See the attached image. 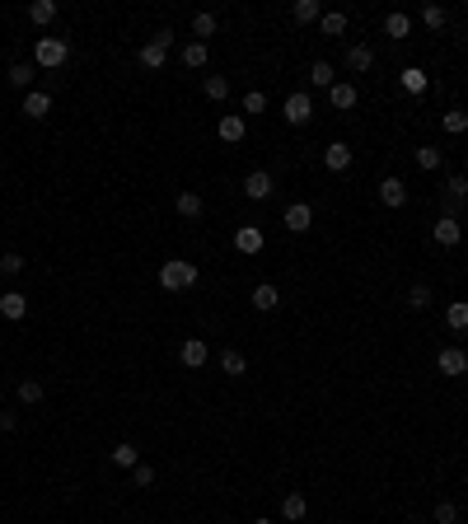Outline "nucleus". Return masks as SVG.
<instances>
[{
  "instance_id": "obj_1",
  "label": "nucleus",
  "mask_w": 468,
  "mask_h": 524,
  "mask_svg": "<svg viewBox=\"0 0 468 524\" xmlns=\"http://www.w3.org/2000/svg\"><path fill=\"white\" fill-rule=\"evenodd\" d=\"M159 286L164 290H188V286H197V262H183V257H169L164 267H159Z\"/></svg>"
},
{
  "instance_id": "obj_2",
  "label": "nucleus",
  "mask_w": 468,
  "mask_h": 524,
  "mask_svg": "<svg viewBox=\"0 0 468 524\" xmlns=\"http://www.w3.org/2000/svg\"><path fill=\"white\" fill-rule=\"evenodd\" d=\"M66 56H70L66 38H43V43L33 47V61H38V66H47V70H52V66H66Z\"/></svg>"
},
{
  "instance_id": "obj_3",
  "label": "nucleus",
  "mask_w": 468,
  "mask_h": 524,
  "mask_svg": "<svg viewBox=\"0 0 468 524\" xmlns=\"http://www.w3.org/2000/svg\"><path fill=\"white\" fill-rule=\"evenodd\" d=\"M169 43H174V33H169V28H159L155 43L141 47V66H145V70H159V66H164V56H169Z\"/></svg>"
},
{
  "instance_id": "obj_4",
  "label": "nucleus",
  "mask_w": 468,
  "mask_h": 524,
  "mask_svg": "<svg viewBox=\"0 0 468 524\" xmlns=\"http://www.w3.org/2000/svg\"><path fill=\"white\" fill-rule=\"evenodd\" d=\"M435 365H440V375L459 380V375H468V351H464V346H445V351L435 356Z\"/></svg>"
},
{
  "instance_id": "obj_5",
  "label": "nucleus",
  "mask_w": 468,
  "mask_h": 524,
  "mask_svg": "<svg viewBox=\"0 0 468 524\" xmlns=\"http://www.w3.org/2000/svg\"><path fill=\"white\" fill-rule=\"evenodd\" d=\"M281 117H286L290 127H304L314 117V99H309V94H290L286 108H281Z\"/></svg>"
},
{
  "instance_id": "obj_6",
  "label": "nucleus",
  "mask_w": 468,
  "mask_h": 524,
  "mask_svg": "<svg viewBox=\"0 0 468 524\" xmlns=\"http://www.w3.org/2000/svg\"><path fill=\"white\" fill-rule=\"evenodd\" d=\"M281 220H286V230H290V235H304V230L314 225V206H309V201H290Z\"/></svg>"
},
{
  "instance_id": "obj_7",
  "label": "nucleus",
  "mask_w": 468,
  "mask_h": 524,
  "mask_svg": "<svg viewBox=\"0 0 468 524\" xmlns=\"http://www.w3.org/2000/svg\"><path fill=\"white\" fill-rule=\"evenodd\" d=\"M206 356H211V351H206V342H201V337H188V342L179 346V360H183L188 370H201V365H206Z\"/></svg>"
},
{
  "instance_id": "obj_8",
  "label": "nucleus",
  "mask_w": 468,
  "mask_h": 524,
  "mask_svg": "<svg viewBox=\"0 0 468 524\" xmlns=\"http://www.w3.org/2000/svg\"><path fill=\"white\" fill-rule=\"evenodd\" d=\"M23 314H28V295H19V290H5V295H0V319L19 324Z\"/></svg>"
},
{
  "instance_id": "obj_9",
  "label": "nucleus",
  "mask_w": 468,
  "mask_h": 524,
  "mask_svg": "<svg viewBox=\"0 0 468 524\" xmlns=\"http://www.w3.org/2000/svg\"><path fill=\"white\" fill-rule=\"evenodd\" d=\"M234 248H239V253H262V230H257V225H239V230H234Z\"/></svg>"
},
{
  "instance_id": "obj_10",
  "label": "nucleus",
  "mask_w": 468,
  "mask_h": 524,
  "mask_svg": "<svg viewBox=\"0 0 468 524\" xmlns=\"http://www.w3.org/2000/svg\"><path fill=\"white\" fill-rule=\"evenodd\" d=\"M431 235H435V244H440V248H454L459 239H464V230H459V220H454V215H440Z\"/></svg>"
},
{
  "instance_id": "obj_11",
  "label": "nucleus",
  "mask_w": 468,
  "mask_h": 524,
  "mask_svg": "<svg viewBox=\"0 0 468 524\" xmlns=\"http://www.w3.org/2000/svg\"><path fill=\"white\" fill-rule=\"evenodd\" d=\"M244 192H248L253 201H267V197H272V173H267V169H253V173L244 178Z\"/></svg>"
},
{
  "instance_id": "obj_12",
  "label": "nucleus",
  "mask_w": 468,
  "mask_h": 524,
  "mask_svg": "<svg viewBox=\"0 0 468 524\" xmlns=\"http://www.w3.org/2000/svg\"><path fill=\"white\" fill-rule=\"evenodd\" d=\"M379 201H384V206H393V211H398V206H408V188H403V178H384V183H379Z\"/></svg>"
},
{
  "instance_id": "obj_13",
  "label": "nucleus",
  "mask_w": 468,
  "mask_h": 524,
  "mask_svg": "<svg viewBox=\"0 0 468 524\" xmlns=\"http://www.w3.org/2000/svg\"><path fill=\"white\" fill-rule=\"evenodd\" d=\"M216 132H220V141H230V145H239L248 136V122L244 117H239V112H230V117H220V127H216Z\"/></svg>"
},
{
  "instance_id": "obj_14",
  "label": "nucleus",
  "mask_w": 468,
  "mask_h": 524,
  "mask_svg": "<svg viewBox=\"0 0 468 524\" xmlns=\"http://www.w3.org/2000/svg\"><path fill=\"white\" fill-rule=\"evenodd\" d=\"M324 164L333 169V173H346V169H351V150H346V141H333L324 150Z\"/></svg>"
},
{
  "instance_id": "obj_15",
  "label": "nucleus",
  "mask_w": 468,
  "mask_h": 524,
  "mask_svg": "<svg viewBox=\"0 0 468 524\" xmlns=\"http://www.w3.org/2000/svg\"><path fill=\"white\" fill-rule=\"evenodd\" d=\"M281 304V295H277V286L272 281H262V286H253V309H262V314H272Z\"/></svg>"
},
{
  "instance_id": "obj_16",
  "label": "nucleus",
  "mask_w": 468,
  "mask_h": 524,
  "mask_svg": "<svg viewBox=\"0 0 468 524\" xmlns=\"http://www.w3.org/2000/svg\"><path fill=\"white\" fill-rule=\"evenodd\" d=\"M328 99H333V108L351 112V108H356V85H342V80H337L333 90H328Z\"/></svg>"
},
{
  "instance_id": "obj_17",
  "label": "nucleus",
  "mask_w": 468,
  "mask_h": 524,
  "mask_svg": "<svg viewBox=\"0 0 468 524\" xmlns=\"http://www.w3.org/2000/svg\"><path fill=\"white\" fill-rule=\"evenodd\" d=\"M23 112H28V117H47V112H52V99H47L43 90H28L23 94Z\"/></svg>"
},
{
  "instance_id": "obj_18",
  "label": "nucleus",
  "mask_w": 468,
  "mask_h": 524,
  "mask_svg": "<svg viewBox=\"0 0 468 524\" xmlns=\"http://www.w3.org/2000/svg\"><path fill=\"white\" fill-rule=\"evenodd\" d=\"M445 324L454 328V333H468V300H454L445 309Z\"/></svg>"
},
{
  "instance_id": "obj_19",
  "label": "nucleus",
  "mask_w": 468,
  "mask_h": 524,
  "mask_svg": "<svg viewBox=\"0 0 468 524\" xmlns=\"http://www.w3.org/2000/svg\"><path fill=\"white\" fill-rule=\"evenodd\" d=\"M281 515H286V520H304V515H309V501H304L300 491H290L286 501H281Z\"/></svg>"
},
{
  "instance_id": "obj_20",
  "label": "nucleus",
  "mask_w": 468,
  "mask_h": 524,
  "mask_svg": "<svg viewBox=\"0 0 468 524\" xmlns=\"http://www.w3.org/2000/svg\"><path fill=\"white\" fill-rule=\"evenodd\" d=\"M370 61H375V52H370L366 43L346 47V66H351V70H370Z\"/></svg>"
},
{
  "instance_id": "obj_21",
  "label": "nucleus",
  "mask_w": 468,
  "mask_h": 524,
  "mask_svg": "<svg viewBox=\"0 0 468 524\" xmlns=\"http://www.w3.org/2000/svg\"><path fill=\"white\" fill-rule=\"evenodd\" d=\"M309 85H319V90H333V85H337L333 66H328V61H314V66H309Z\"/></svg>"
},
{
  "instance_id": "obj_22",
  "label": "nucleus",
  "mask_w": 468,
  "mask_h": 524,
  "mask_svg": "<svg viewBox=\"0 0 468 524\" xmlns=\"http://www.w3.org/2000/svg\"><path fill=\"white\" fill-rule=\"evenodd\" d=\"M426 85H431V80H426L422 66H408V70H403V90H408V94H426Z\"/></svg>"
},
{
  "instance_id": "obj_23",
  "label": "nucleus",
  "mask_w": 468,
  "mask_h": 524,
  "mask_svg": "<svg viewBox=\"0 0 468 524\" xmlns=\"http://www.w3.org/2000/svg\"><path fill=\"white\" fill-rule=\"evenodd\" d=\"M112 464H117V469H136V464H141V454H136V445H127V440H122V445H112Z\"/></svg>"
},
{
  "instance_id": "obj_24",
  "label": "nucleus",
  "mask_w": 468,
  "mask_h": 524,
  "mask_svg": "<svg viewBox=\"0 0 468 524\" xmlns=\"http://www.w3.org/2000/svg\"><path fill=\"white\" fill-rule=\"evenodd\" d=\"M384 33H389V38H408V33H413V19H408V14H398V10H393L389 19H384Z\"/></svg>"
},
{
  "instance_id": "obj_25",
  "label": "nucleus",
  "mask_w": 468,
  "mask_h": 524,
  "mask_svg": "<svg viewBox=\"0 0 468 524\" xmlns=\"http://www.w3.org/2000/svg\"><path fill=\"white\" fill-rule=\"evenodd\" d=\"M206 56H211V52H206V43H188V47H183V66L201 70V66H206Z\"/></svg>"
},
{
  "instance_id": "obj_26",
  "label": "nucleus",
  "mask_w": 468,
  "mask_h": 524,
  "mask_svg": "<svg viewBox=\"0 0 468 524\" xmlns=\"http://www.w3.org/2000/svg\"><path fill=\"white\" fill-rule=\"evenodd\" d=\"M28 19H33V23H52L56 19V0H33V5H28Z\"/></svg>"
},
{
  "instance_id": "obj_27",
  "label": "nucleus",
  "mask_w": 468,
  "mask_h": 524,
  "mask_svg": "<svg viewBox=\"0 0 468 524\" xmlns=\"http://www.w3.org/2000/svg\"><path fill=\"white\" fill-rule=\"evenodd\" d=\"M413 159H417V169H440V159H445V155H440L435 145H417Z\"/></svg>"
},
{
  "instance_id": "obj_28",
  "label": "nucleus",
  "mask_w": 468,
  "mask_h": 524,
  "mask_svg": "<svg viewBox=\"0 0 468 524\" xmlns=\"http://www.w3.org/2000/svg\"><path fill=\"white\" fill-rule=\"evenodd\" d=\"M290 14H295V19H300V23H314V19H324V10H319V0H295V10H290Z\"/></svg>"
},
{
  "instance_id": "obj_29",
  "label": "nucleus",
  "mask_w": 468,
  "mask_h": 524,
  "mask_svg": "<svg viewBox=\"0 0 468 524\" xmlns=\"http://www.w3.org/2000/svg\"><path fill=\"white\" fill-rule=\"evenodd\" d=\"M192 33H197V43H201V38H211V33H216V14H211V10L192 14Z\"/></svg>"
},
{
  "instance_id": "obj_30",
  "label": "nucleus",
  "mask_w": 468,
  "mask_h": 524,
  "mask_svg": "<svg viewBox=\"0 0 468 524\" xmlns=\"http://www.w3.org/2000/svg\"><path fill=\"white\" fill-rule=\"evenodd\" d=\"M468 197V178L464 173H454V178L445 183V206H454V201H464Z\"/></svg>"
},
{
  "instance_id": "obj_31",
  "label": "nucleus",
  "mask_w": 468,
  "mask_h": 524,
  "mask_svg": "<svg viewBox=\"0 0 468 524\" xmlns=\"http://www.w3.org/2000/svg\"><path fill=\"white\" fill-rule=\"evenodd\" d=\"M440 127H445L450 136H464V132H468V112H459V108L445 112V117H440Z\"/></svg>"
},
{
  "instance_id": "obj_32",
  "label": "nucleus",
  "mask_w": 468,
  "mask_h": 524,
  "mask_svg": "<svg viewBox=\"0 0 468 524\" xmlns=\"http://www.w3.org/2000/svg\"><path fill=\"white\" fill-rule=\"evenodd\" d=\"M445 19H450L445 5H426V10H422V23H426V28H445Z\"/></svg>"
},
{
  "instance_id": "obj_33",
  "label": "nucleus",
  "mask_w": 468,
  "mask_h": 524,
  "mask_svg": "<svg viewBox=\"0 0 468 524\" xmlns=\"http://www.w3.org/2000/svg\"><path fill=\"white\" fill-rule=\"evenodd\" d=\"M220 370H225V375H244V370H248V360L239 356V351H225V356H220Z\"/></svg>"
},
{
  "instance_id": "obj_34",
  "label": "nucleus",
  "mask_w": 468,
  "mask_h": 524,
  "mask_svg": "<svg viewBox=\"0 0 468 524\" xmlns=\"http://www.w3.org/2000/svg\"><path fill=\"white\" fill-rule=\"evenodd\" d=\"M179 215H201V197H197V192H179Z\"/></svg>"
},
{
  "instance_id": "obj_35",
  "label": "nucleus",
  "mask_w": 468,
  "mask_h": 524,
  "mask_svg": "<svg viewBox=\"0 0 468 524\" xmlns=\"http://www.w3.org/2000/svg\"><path fill=\"white\" fill-rule=\"evenodd\" d=\"M10 85L14 90H28L33 85V66H10Z\"/></svg>"
},
{
  "instance_id": "obj_36",
  "label": "nucleus",
  "mask_w": 468,
  "mask_h": 524,
  "mask_svg": "<svg viewBox=\"0 0 468 524\" xmlns=\"http://www.w3.org/2000/svg\"><path fill=\"white\" fill-rule=\"evenodd\" d=\"M230 94V80L225 75H206V99H225Z\"/></svg>"
},
{
  "instance_id": "obj_37",
  "label": "nucleus",
  "mask_w": 468,
  "mask_h": 524,
  "mask_svg": "<svg viewBox=\"0 0 468 524\" xmlns=\"http://www.w3.org/2000/svg\"><path fill=\"white\" fill-rule=\"evenodd\" d=\"M342 28H346V14H342V10L324 14V33H328V38H337V33H342Z\"/></svg>"
},
{
  "instance_id": "obj_38",
  "label": "nucleus",
  "mask_w": 468,
  "mask_h": 524,
  "mask_svg": "<svg viewBox=\"0 0 468 524\" xmlns=\"http://www.w3.org/2000/svg\"><path fill=\"white\" fill-rule=\"evenodd\" d=\"M19 402H43V384H38V380H23L19 384Z\"/></svg>"
},
{
  "instance_id": "obj_39",
  "label": "nucleus",
  "mask_w": 468,
  "mask_h": 524,
  "mask_svg": "<svg viewBox=\"0 0 468 524\" xmlns=\"http://www.w3.org/2000/svg\"><path fill=\"white\" fill-rule=\"evenodd\" d=\"M435 524H459V506L454 501H440V506H435Z\"/></svg>"
},
{
  "instance_id": "obj_40",
  "label": "nucleus",
  "mask_w": 468,
  "mask_h": 524,
  "mask_svg": "<svg viewBox=\"0 0 468 524\" xmlns=\"http://www.w3.org/2000/svg\"><path fill=\"white\" fill-rule=\"evenodd\" d=\"M23 267H28V262H23L19 253H5V257H0V272H5V277H19Z\"/></svg>"
},
{
  "instance_id": "obj_41",
  "label": "nucleus",
  "mask_w": 468,
  "mask_h": 524,
  "mask_svg": "<svg viewBox=\"0 0 468 524\" xmlns=\"http://www.w3.org/2000/svg\"><path fill=\"white\" fill-rule=\"evenodd\" d=\"M408 304H413V309H426V304H431V290H426V286H413V290H408Z\"/></svg>"
},
{
  "instance_id": "obj_42",
  "label": "nucleus",
  "mask_w": 468,
  "mask_h": 524,
  "mask_svg": "<svg viewBox=\"0 0 468 524\" xmlns=\"http://www.w3.org/2000/svg\"><path fill=\"white\" fill-rule=\"evenodd\" d=\"M132 482H136V487H150V482H155V469H150V464H136V469H132Z\"/></svg>"
},
{
  "instance_id": "obj_43",
  "label": "nucleus",
  "mask_w": 468,
  "mask_h": 524,
  "mask_svg": "<svg viewBox=\"0 0 468 524\" xmlns=\"http://www.w3.org/2000/svg\"><path fill=\"white\" fill-rule=\"evenodd\" d=\"M262 108H267V94L248 90V94H244V112H262Z\"/></svg>"
},
{
  "instance_id": "obj_44",
  "label": "nucleus",
  "mask_w": 468,
  "mask_h": 524,
  "mask_svg": "<svg viewBox=\"0 0 468 524\" xmlns=\"http://www.w3.org/2000/svg\"><path fill=\"white\" fill-rule=\"evenodd\" d=\"M14 426H19V417H14V412H0V431H14Z\"/></svg>"
},
{
  "instance_id": "obj_45",
  "label": "nucleus",
  "mask_w": 468,
  "mask_h": 524,
  "mask_svg": "<svg viewBox=\"0 0 468 524\" xmlns=\"http://www.w3.org/2000/svg\"><path fill=\"white\" fill-rule=\"evenodd\" d=\"M253 524H272V520H253Z\"/></svg>"
}]
</instances>
